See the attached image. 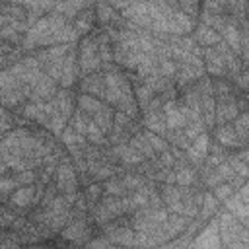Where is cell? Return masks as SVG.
I'll return each instance as SVG.
<instances>
[{
    "label": "cell",
    "instance_id": "obj_16",
    "mask_svg": "<svg viewBox=\"0 0 249 249\" xmlns=\"http://www.w3.org/2000/svg\"><path fill=\"white\" fill-rule=\"evenodd\" d=\"M142 121H144L146 130H150L154 134H160V136H165L167 124H165L163 111H148V113H144V119Z\"/></svg>",
    "mask_w": 249,
    "mask_h": 249
},
{
    "label": "cell",
    "instance_id": "obj_13",
    "mask_svg": "<svg viewBox=\"0 0 249 249\" xmlns=\"http://www.w3.org/2000/svg\"><path fill=\"white\" fill-rule=\"evenodd\" d=\"M193 41H195L198 47L208 49V47L218 45V43L222 41V37H220L214 29H210V27H206V25H202V23H196L195 29H193Z\"/></svg>",
    "mask_w": 249,
    "mask_h": 249
},
{
    "label": "cell",
    "instance_id": "obj_27",
    "mask_svg": "<svg viewBox=\"0 0 249 249\" xmlns=\"http://www.w3.org/2000/svg\"><path fill=\"white\" fill-rule=\"evenodd\" d=\"M218 200L214 198V195L212 193H204V200H202V204H200V216L202 218H206V216H212V214H216L218 212Z\"/></svg>",
    "mask_w": 249,
    "mask_h": 249
},
{
    "label": "cell",
    "instance_id": "obj_32",
    "mask_svg": "<svg viewBox=\"0 0 249 249\" xmlns=\"http://www.w3.org/2000/svg\"><path fill=\"white\" fill-rule=\"evenodd\" d=\"M14 179H16V183H18L19 187L35 185V181H37V173H35V169H25V171L16 173V175H14Z\"/></svg>",
    "mask_w": 249,
    "mask_h": 249
},
{
    "label": "cell",
    "instance_id": "obj_19",
    "mask_svg": "<svg viewBox=\"0 0 249 249\" xmlns=\"http://www.w3.org/2000/svg\"><path fill=\"white\" fill-rule=\"evenodd\" d=\"M128 144H130L134 150H138V152L144 156V160L154 161V160L158 158V154L152 150V146H150V142L146 140V136H144V132H142V130H138L136 134H132V136H130V140H128Z\"/></svg>",
    "mask_w": 249,
    "mask_h": 249
},
{
    "label": "cell",
    "instance_id": "obj_11",
    "mask_svg": "<svg viewBox=\"0 0 249 249\" xmlns=\"http://www.w3.org/2000/svg\"><path fill=\"white\" fill-rule=\"evenodd\" d=\"M80 89H82V93L91 95V97H97V99L103 101V97H105V84H103V76H101V72L82 76Z\"/></svg>",
    "mask_w": 249,
    "mask_h": 249
},
{
    "label": "cell",
    "instance_id": "obj_18",
    "mask_svg": "<svg viewBox=\"0 0 249 249\" xmlns=\"http://www.w3.org/2000/svg\"><path fill=\"white\" fill-rule=\"evenodd\" d=\"M113 115H115V109H111L109 105H103V107L91 117V121L97 124V128H99L105 136H109V132H111V128H113Z\"/></svg>",
    "mask_w": 249,
    "mask_h": 249
},
{
    "label": "cell",
    "instance_id": "obj_26",
    "mask_svg": "<svg viewBox=\"0 0 249 249\" xmlns=\"http://www.w3.org/2000/svg\"><path fill=\"white\" fill-rule=\"evenodd\" d=\"M142 132H144L146 140L150 142V146H152V150H154L156 154H161V152H167V150H169V142H167L163 136L154 134V132H150V130H142Z\"/></svg>",
    "mask_w": 249,
    "mask_h": 249
},
{
    "label": "cell",
    "instance_id": "obj_30",
    "mask_svg": "<svg viewBox=\"0 0 249 249\" xmlns=\"http://www.w3.org/2000/svg\"><path fill=\"white\" fill-rule=\"evenodd\" d=\"M16 187H19V185L16 183V179H14V177L0 175V200H4L6 196H10V195L16 191Z\"/></svg>",
    "mask_w": 249,
    "mask_h": 249
},
{
    "label": "cell",
    "instance_id": "obj_31",
    "mask_svg": "<svg viewBox=\"0 0 249 249\" xmlns=\"http://www.w3.org/2000/svg\"><path fill=\"white\" fill-rule=\"evenodd\" d=\"M233 193H235V191H233V187H231L230 183H220L218 187L212 189V195H214V198H216L218 202H226Z\"/></svg>",
    "mask_w": 249,
    "mask_h": 249
},
{
    "label": "cell",
    "instance_id": "obj_37",
    "mask_svg": "<svg viewBox=\"0 0 249 249\" xmlns=\"http://www.w3.org/2000/svg\"><path fill=\"white\" fill-rule=\"evenodd\" d=\"M6 171H8V165L2 161V163H0V175H6Z\"/></svg>",
    "mask_w": 249,
    "mask_h": 249
},
{
    "label": "cell",
    "instance_id": "obj_14",
    "mask_svg": "<svg viewBox=\"0 0 249 249\" xmlns=\"http://www.w3.org/2000/svg\"><path fill=\"white\" fill-rule=\"evenodd\" d=\"M214 138H216V142L222 146V148H245L241 142H239V138H237V134L233 132V128H231V124H220V126H216L214 128Z\"/></svg>",
    "mask_w": 249,
    "mask_h": 249
},
{
    "label": "cell",
    "instance_id": "obj_22",
    "mask_svg": "<svg viewBox=\"0 0 249 249\" xmlns=\"http://www.w3.org/2000/svg\"><path fill=\"white\" fill-rule=\"evenodd\" d=\"M101 187H103V195H113V196H126V187H124V183H123V179L121 177H109L107 181H103L101 183Z\"/></svg>",
    "mask_w": 249,
    "mask_h": 249
},
{
    "label": "cell",
    "instance_id": "obj_34",
    "mask_svg": "<svg viewBox=\"0 0 249 249\" xmlns=\"http://www.w3.org/2000/svg\"><path fill=\"white\" fill-rule=\"evenodd\" d=\"M177 8L183 14H187L191 19H196L198 14H200V4L198 2H177Z\"/></svg>",
    "mask_w": 249,
    "mask_h": 249
},
{
    "label": "cell",
    "instance_id": "obj_8",
    "mask_svg": "<svg viewBox=\"0 0 249 249\" xmlns=\"http://www.w3.org/2000/svg\"><path fill=\"white\" fill-rule=\"evenodd\" d=\"M35 189H37V185H25V187L16 189L8 198V202H10L8 206L16 214H18V210H25V208L33 206L35 204Z\"/></svg>",
    "mask_w": 249,
    "mask_h": 249
},
{
    "label": "cell",
    "instance_id": "obj_9",
    "mask_svg": "<svg viewBox=\"0 0 249 249\" xmlns=\"http://www.w3.org/2000/svg\"><path fill=\"white\" fill-rule=\"evenodd\" d=\"M193 249H222V241L218 235V222H210L195 239Z\"/></svg>",
    "mask_w": 249,
    "mask_h": 249
},
{
    "label": "cell",
    "instance_id": "obj_28",
    "mask_svg": "<svg viewBox=\"0 0 249 249\" xmlns=\"http://www.w3.org/2000/svg\"><path fill=\"white\" fill-rule=\"evenodd\" d=\"M208 146H210V136H208V132H202V134H198L193 142H191V148L196 152V154H200V156H208Z\"/></svg>",
    "mask_w": 249,
    "mask_h": 249
},
{
    "label": "cell",
    "instance_id": "obj_12",
    "mask_svg": "<svg viewBox=\"0 0 249 249\" xmlns=\"http://www.w3.org/2000/svg\"><path fill=\"white\" fill-rule=\"evenodd\" d=\"M97 18H95V10H93V6L89 4L88 8H84L76 18H74V21H72V27H74V31L78 33V37L80 35H89L91 33V29H93V21H95Z\"/></svg>",
    "mask_w": 249,
    "mask_h": 249
},
{
    "label": "cell",
    "instance_id": "obj_15",
    "mask_svg": "<svg viewBox=\"0 0 249 249\" xmlns=\"http://www.w3.org/2000/svg\"><path fill=\"white\" fill-rule=\"evenodd\" d=\"M105 237L109 239L111 245H119V247H132L134 245V230L130 226L115 228V230L107 231Z\"/></svg>",
    "mask_w": 249,
    "mask_h": 249
},
{
    "label": "cell",
    "instance_id": "obj_10",
    "mask_svg": "<svg viewBox=\"0 0 249 249\" xmlns=\"http://www.w3.org/2000/svg\"><path fill=\"white\" fill-rule=\"evenodd\" d=\"M202 62H204V72H208L214 78H228V70L226 64L222 60V56L214 51V47H208L202 51Z\"/></svg>",
    "mask_w": 249,
    "mask_h": 249
},
{
    "label": "cell",
    "instance_id": "obj_3",
    "mask_svg": "<svg viewBox=\"0 0 249 249\" xmlns=\"http://www.w3.org/2000/svg\"><path fill=\"white\" fill-rule=\"evenodd\" d=\"M54 177H56L54 185H56V189H58L62 195L78 193V173H76L74 165H72L66 158H62V160L58 161Z\"/></svg>",
    "mask_w": 249,
    "mask_h": 249
},
{
    "label": "cell",
    "instance_id": "obj_39",
    "mask_svg": "<svg viewBox=\"0 0 249 249\" xmlns=\"http://www.w3.org/2000/svg\"><path fill=\"white\" fill-rule=\"evenodd\" d=\"M0 163H2V154H0Z\"/></svg>",
    "mask_w": 249,
    "mask_h": 249
},
{
    "label": "cell",
    "instance_id": "obj_23",
    "mask_svg": "<svg viewBox=\"0 0 249 249\" xmlns=\"http://www.w3.org/2000/svg\"><path fill=\"white\" fill-rule=\"evenodd\" d=\"M82 195H84V198L88 202V212H89L99 202V198L103 196V187H101V183H89Z\"/></svg>",
    "mask_w": 249,
    "mask_h": 249
},
{
    "label": "cell",
    "instance_id": "obj_4",
    "mask_svg": "<svg viewBox=\"0 0 249 249\" xmlns=\"http://www.w3.org/2000/svg\"><path fill=\"white\" fill-rule=\"evenodd\" d=\"M60 237L68 243H74V245H82V243H88L89 237H91V228L88 224L86 218H72L62 230H60Z\"/></svg>",
    "mask_w": 249,
    "mask_h": 249
},
{
    "label": "cell",
    "instance_id": "obj_33",
    "mask_svg": "<svg viewBox=\"0 0 249 249\" xmlns=\"http://www.w3.org/2000/svg\"><path fill=\"white\" fill-rule=\"evenodd\" d=\"M41 109H43V103L27 101V103H23V107H21V117H23V119H31V121H35L37 115L41 113Z\"/></svg>",
    "mask_w": 249,
    "mask_h": 249
},
{
    "label": "cell",
    "instance_id": "obj_17",
    "mask_svg": "<svg viewBox=\"0 0 249 249\" xmlns=\"http://www.w3.org/2000/svg\"><path fill=\"white\" fill-rule=\"evenodd\" d=\"M226 212H230L239 224L247 226V216H249V208H247V202L239 200L235 195H231L228 200H226Z\"/></svg>",
    "mask_w": 249,
    "mask_h": 249
},
{
    "label": "cell",
    "instance_id": "obj_24",
    "mask_svg": "<svg viewBox=\"0 0 249 249\" xmlns=\"http://www.w3.org/2000/svg\"><path fill=\"white\" fill-rule=\"evenodd\" d=\"M91 119L86 115V113H82L78 107L74 109V113H72V117H70V126L78 132V134H82V136H86V128H88V123H89Z\"/></svg>",
    "mask_w": 249,
    "mask_h": 249
},
{
    "label": "cell",
    "instance_id": "obj_25",
    "mask_svg": "<svg viewBox=\"0 0 249 249\" xmlns=\"http://www.w3.org/2000/svg\"><path fill=\"white\" fill-rule=\"evenodd\" d=\"M121 179H123L126 191H130V193H134V191H138V189H142V187H146V185L150 183V181H148L144 175H140V173H126V175L121 177Z\"/></svg>",
    "mask_w": 249,
    "mask_h": 249
},
{
    "label": "cell",
    "instance_id": "obj_36",
    "mask_svg": "<svg viewBox=\"0 0 249 249\" xmlns=\"http://www.w3.org/2000/svg\"><path fill=\"white\" fill-rule=\"evenodd\" d=\"M6 62H8V58H6V54H2V53H0V70H4L2 66H4Z\"/></svg>",
    "mask_w": 249,
    "mask_h": 249
},
{
    "label": "cell",
    "instance_id": "obj_20",
    "mask_svg": "<svg viewBox=\"0 0 249 249\" xmlns=\"http://www.w3.org/2000/svg\"><path fill=\"white\" fill-rule=\"evenodd\" d=\"M103 105H105V103H103L101 99L91 97V95H86V93H80V95L76 97V107H78L82 113H86L89 119H91Z\"/></svg>",
    "mask_w": 249,
    "mask_h": 249
},
{
    "label": "cell",
    "instance_id": "obj_29",
    "mask_svg": "<svg viewBox=\"0 0 249 249\" xmlns=\"http://www.w3.org/2000/svg\"><path fill=\"white\" fill-rule=\"evenodd\" d=\"M66 124H68V119H64L62 115H58V113H54L53 117H51V121H49V130L54 134V136H60L62 134V130L66 128Z\"/></svg>",
    "mask_w": 249,
    "mask_h": 249
},
{
    "label": "cell",
    "instance_id": "obj_5",
    "mask_svg": "<svg viewBox=\"0 0 249 249\" xmlns=\"http://www.w3.org/2000/svg\"><path fill=\"white\" fill-rule=\"evenodd\" d=\"M216 99V109H214V124H230L241 111L237 109L235 103V93L230 95H222V97H214Z\"/></svg>",
    "mask_w": 249,
    "mask_h": 249
},
{
    "label": "cell",
    "instance_id": "obj_1",
    "mask_svg": "<svg viewBox=\"0 0 249 249\" xmlns=\"http://www.w3.org/2000/svg\"><path fill=\"white\" fill-rule=\"evenodd\" d=\"M76 49H78V70H80V76L101 72V60H99V54H97V41H95L93 33L82 37L78 41Z\"/></svg>",
    "mask_w": 249,
    "mask_h": 249
},
{
    "label": "cell",
    "instance_id": "obj_38",
    "mask_svg": "<svg viewBox=\"0 0 249 249\" xmlns=\"http://www.w3.org/2000/svg\"><path fill=\"white\" fill-rule=\"evenodd\" d=\"M107 249H123V247H119V245H109Z\"/></svg>",
    "mask_w": 249,
    "mask_h": 249
},
{
    "label": "cell",
    "instance_id": "obj_6",
    "mask_svg": "<svg viewBox=\"0 0 249 249\" xmlns=\"http://www.w3.org/2000/svg\"><path fill=\"white\" fill-rule=\"evenodd\" d=\"M80 70H78V51L76 45H70L66 56H64V64H62V74L58 80V88L62 89H70L76 82H78Z\"/></svg>",
    "mask_w": 249,
    "mask_h": 249
},
{
    "label": "cell",
    "instance_id": "obj_21",
    "mask_svg": "<svg viewBox=\"0 0 249 249\" xmlns=\"http://www.w3.org/2000/svg\"><path fill=\"white\" fill-rule=\"evenodd\" d=\"M230 124H231L233 132L237 134L239 142L245 146V144H247V128H249V115H247V111H241Z\"/></svg>",
    "mask_w": 249,
    "mask_h": 249
},
{
    "label": "cell",
    "instance_id": "obj_2",
    "mask_svg": "<svg viewBox=\"0 0 249 249\" xmlns=\"http://www.w3.org/2000/svg\"><path fill=\"white\" fill-rule=\"evenodd\" d=\"M93 212V220L99 224V226H105L107 222L119 218V216H124L128 214V208H126V202H124V196H113V195H103L99 198V202L89 210Z\"/></svg>",
    "mask_w": 249,
    "mask_h": 249
},
{
    "label": "cell",
    "instance_id": "obj_35",
    "mask_svg": "<svg viewBox=\"0 0 249 249\" xmlns=\"http://www.w3.org/2000/svg\"><path fill=\"white\" fill-rule=\"evenodd\" d=\"M111 243H109V239L105 237V235H101V237H95V239H89L88 243H86V247L84 249H107Z\"/></svg>",
    "mask_w": 249,
    "mask_h": 249
},
{
    "label": "cell",
    "instance_id": "obj_7",
    "mask_svg": "<svg viewBox=\"0 0 249 249\" xmlns=\"http://www.w3.org/2000/svg\"><path fill=\"white\" fill-rule=\"evenodd\" d=\"M58 91V84L47 76L43 72V76L37 80V84L31 88L29 95H27V101H33V103H45V101H51L54 97V93Z\"/></svg>",
    "mask_w": 249,
    "mask_h": 249
}]
</instances>
